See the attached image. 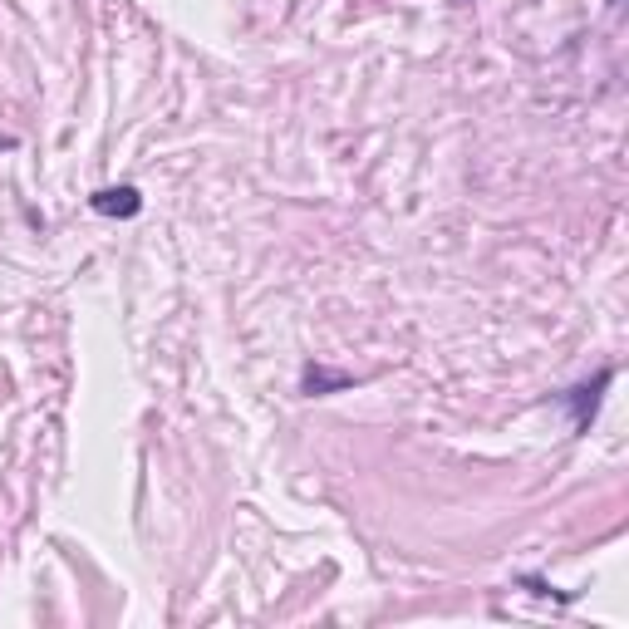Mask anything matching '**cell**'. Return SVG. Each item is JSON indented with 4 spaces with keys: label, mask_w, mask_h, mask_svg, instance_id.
Here are the masks:
<instances>
[{
    "label": "cell",
    "mask_w": 629,
    "mask_h": 629,
    "mask_svg": "<svg viewBox=\"0 0 629 629\" xmlns=\"http://www.w3.org/2000/svg\"><path fill=\"white\" fill-rule=\"evenodd\" d=\"M610 379H615V369H600L590 384H575V389H566V394H561V403L571 408V423H575V428H590V418L600 413V399H605Z\"/></svg>",
    "instance_id": "1"
},
{
    "label": "cell",
    "mask_w": 629,
    "mask_h": 629,
    "mask_svg": "<svg viewBox=\"0 0 629 629\" xmlns=\"http://www.w3.org/2000/svg\"><path fill=\"white\" fill-rule=\"evenodd\" d=\"M89 202H94L99 217H138V207H143L138 187H104V192H94Z\"/></svg>",
    "instance_id": "2"
},
{
    "label": "cell",
    "mask_w": 629,
    "mask_h": 629,
    "mask_svg": "<svg viewBox=\"0 0 629 629\" xmlns=\"http://www.w3.org/2000/svg\"><path fill=\"white\" fill-rule=\"evenodd\" d=\"M349 384H354L349 374H335V369H325V364H310L305 379H300V389H305L310 399H320V394H340V389H349Z\"/></svg>",
    "instance_id": "3"
},
{
    "label": "cell",
    "mask_w": 629,
    "mask_h": 629,
    "mask_svg": "<svg viewBox=\"0 0 629 629\" xmlns=\"http://www.w3.org/2000/svg\"><path fill=\"white\" fill-rule=\"evenodd\" d=\"M0 148H15V138H0Z\"/></svg>",
    "instance_id": "4"
}]
</instances>
